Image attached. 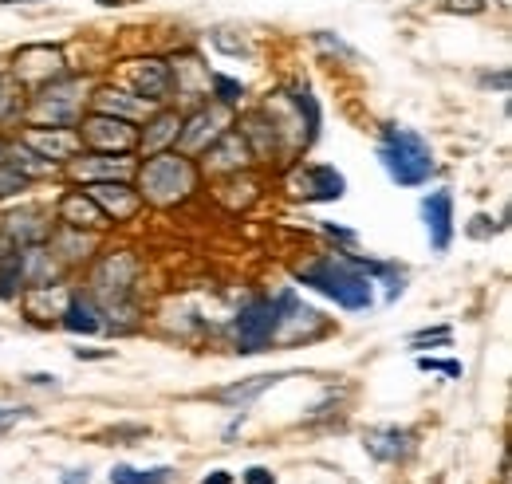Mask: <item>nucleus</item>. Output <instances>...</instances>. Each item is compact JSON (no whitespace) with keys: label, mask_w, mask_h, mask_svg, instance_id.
I'll list each match as a JSON object with an SVG mask.
<instances>
[{"label":"nucleus","mask_w":512,"mask_h":484,"mask_svg":"<svg viewBox=\"0 0 512 484\" xmlns=\"http://www.w3.org/2000/svg\"><path fill=\"white\" fill-rule=\"evenodd\" d=\"M296 284L320 292L323 300H331L343 311H371L375 307V280L371 272L363 268L359 256H347V252H327L316 256L308 264L296 268Z\"/></svg>","instance_id":"obj_1"},{"label":"nucleus","mask_w":512,"mask_h":484,"mask_svg":"<svg viewBox=\"0 0 512 484\" xmlns=\"http://www.w3.org/2000/svg\"><path fill=\"white\" fill-rule=\"evenodd\" d=\"M379 166L386 170V178L402 189H418L434 178L438 162H434V146L406 122H386L379 134Z\"/></svg>","instance_id":"obj_2"},{"label":"nucleus","mask_w":512,"mask_h":484,"mask_svg":"<svg viewBox=\"0 0 512 484\" xmlns=\"http://www.w3.org/2000/svg\"><path fill=\"white\" fill-rule=\"evenodd\" d=\"M134 178H138L134 189H138L142 205L170 209L197 189V166H193V158L178 154V150H162V154H146V162L134 166Z\"/></svg>","instance_id":"obj_3"},{"label":"nucleus","mask_w":512,"mask_h":484,"mask_svg":"<svg viewBox=\"0 0 512 484\" xmlns=\"http://www.w3.org/2000/svg\"><path fill=\"white\" fill-rule=\"evenodd\" d=\"M87 87L79 75H56L48 79L44 87H36L32 103H28V119L32 126H75L83 119V107H87Z\"/></svg>","instance_id":"obj_4"},{"label":"nucleus","mask_w":512,"mask_h":484,"mask_svg":"<svg viewBox=\"0 0 512 484\" xmlns=\"http://www.w3.org/2000/svg\"><path fill=\"white\" fill-rule=\"evenodd\" d=\"M276 331H280V311H276L272 296L249 300L237 311V319H233V339H237V351L241 355L272 351L276 347Z\"/></svg>","instance_id":"obj_5"},{"label":"nucleus","mask_w":512,"mask_h":484,"mask_svg":"<svg viewBox=\"0 0 512 484\" xmlns=\"http://www.w3.org/2000/svg\"><path fill=\"white\" fill-rule=\"evenodd\" d=\"M75 126H79V130H75L79 142L91 146V154H130V150L138 146V130H134V122L115 119V115H99V111H91V115H83Z\"/></svg>","instance_id":"obj_6"},{"label":"nucleus","mask_w":512,"mask_h":484,"mask_svg":"<svg viewBox=\"0 0 512 484\" xmlns=\"http://www.w3.org/2000/svg\"><path fill=\"white\" fill-rule=\"evenodd\" d=\"M229 111L233 107H225V103H205V107H197L193 115H182V130H178V154H201L209 142H217L225 130H229Z\"/></svg>","instance_id":"obj_7"},{"label":"nucleus","mask_w":512,"mask_h":484,"mask_svg":"<svg viewBox=\"0 0 512 484\" xmlns=\"http://www.w3.org/2000/svg\"><path fill=\"white\" fill-rule=\"evenodd\" d=\"M127 83L130 95L150 107H166L174 99V71H170V60H162V56L127 63Z\"/></svg>","instance_id":"obj_8"},{"label":"nucleus","mask_w":512,"mask_h":484,"mask_svg":"<svg viewBox=\"0 0 512 484\" xmlns=\"http://www.w3.org/2000/svg\"><path fill=\"white\" fill-rule=\"evenodd\" d=\"M272 300H276V311H280V331H276V343L296 347L300 339L308 343V339L323 335V315L316 311V307L300 303V296H296L292 288H284V292H280V296H272Z\"/></svg>","instance_id":"obj_9"},{"label":"nucleus","mask_w":512,"mask_h":484,"mask_svg":"<svg viewBox=\"0 0 512 484\" xmlns=\"http://www.w3.org/2000/svg\"><path fill=\"white\" fill-rule=\"evenodd\" d=\"M288 189L304 201H339L347 193V178L335 170V166H323V162H312V166H296L288 174Z\"/></svg>","instance_id":"obj_10"},{"label":"nucleus","mask_w":512,"mask_h":484,"mask_svg":"<svg viewBox=\"0 0 512 484\" xmlns=\"http://www.w3.org/2000/svg\"><path fill=\"white\" fill-rule=\"evenodd\" d=\"M20 142L32 150V154H40L44 162H52V166H60V162H71L75 154H79V134H75V126H28L24 134H20Z\"/></svg>","instance_id":"obj_11"},{"label":"nucleus","mask_w":512,"mask_h":484,"mask_svg":"<svg viewBox=\"0 0 512 484\" xmlns=\"http://www.w3.org/2000/svg\"><path fill=\"white\" fill-rule=\"evenodd\" d=\"M134 272H138V264H134V256H127V252L103 256L99 268H95V276H91L95 296L107 300V307H119V303L127 300L130 284H134Z\"/></svg>","instance_id":"obj_12"},{"label":"nucleus","mask_w":512,"mask_h":484,"mask_svg":"<svg viewBox=\"0 0 512 484\" xmlns=\"http://www.w3.org/2000/svg\"><path fill=\"white\" fill-rule=\"evenodd\" d=\"M201 154H205V162H201L205 174H241V170L253 162V150H249L245 134L233 130V126H229L217 142H209Z\"/></svg>","instance_id":"obj_13"},{"label":"nucleus","mask_w":512,"mask_h":484,"mask_svg":"<svg viewBox=\"0 0 512 484\" xmlns=\"http://www.w3.org/2000/svg\"><path fill=\"white\" fill-rule=\"evenodd\" d=\"M418 213H422V225H426L430 248H434V252H449L453 233H457V225H453V193H449V189L426 193L422 205H418Z\"/></svg>","instance_id":"obj_14"},{"label":"nucleus","mask_w":512,"mask_h":484,"mask_svg":"<svg viewBox=\"0 0 512 484\" xmlns=\"http://www.w3.org/2000/svg\"><path fill=\"white\" fill-rule=\"evenodd\" d=\"M363 449H367V457L379 461V465H398V461L410 457L414 433L402 429V425H375V429L363 433Z\"/></svg>","instance_id":"obj_15"},{"label":"nucleus","mask_w":512,"mask_h":484,"mask_svg":"<svg viewBox=\"0 0 512 484\" xmlns=\"http://www.w3.org/2000/svg\"><path fill=\"white\" fill-rule=\"evenodd\" d=\"M83 193L107 213V221H130L142 209V197L130 182H87Z\"/></svg>","instance_id":"obj_16"},{"label":"nucleus","mask_w":512,"mask_h":484,"mask_svg":"<svg viewBox=\"0 0 512 484\" xmlns=\"http://www.w3.org/2000/svg\"><path fill=\"white\" fill-rule=\"evenodd\" d=\"M16 75L20 83H32V87H44L48 79L64 75V52L52 48V44H32L16 56Z\"/></svg>","instance_id":"obj_17"},{"label":"nucleus","mask_w":512,"mask_h":484,"mask_svg":"<svg viewBox=\"0 0 512 484\" xmlns=\"http://www.w3.org/2000/svg\"><path fill=\"white\" fill-rule=\"evenodd\" d=\"M56 221L67 225V229L91 233V229H103V225H107V213H103L83 189H67L64 197H60V205H56Z\"/></svg>","instance_id":"obj_18"},{"label":"nucleus","mask_w":512,"mask_h":484,"mask_svg":"<svg viewBox=\"0 0 512 484\" xmlns=\"http://www.w3.org/2000/svg\"><path fill=\"white\" fill-rule=\"evenodd\" d=\"M71 174L83 182H127L134 174L130 154H91V158H71Z\"/></svg>","instance_id":"obj_19"},{"label":"nucleus","mask_w":512,"mask_h":484,"mask_svg":"<svg viewBox=\"0 0 512 484\" xmlns=\"http://www.w3.org/2000/svg\"><path fill=\"white\" fill-rule=\"evenodd\" d=\"M178 130H182V111H174V107H154L146 130L138 134V146H142L146 154H162V150H170V146L178 142Z\"/></svg>","instance_id":"obj_20"},{"label":"nucleus","mask_w":512,"mask_h":484,"mask_svg":"<svg viewBox=\"0 0 512 484\" xmlns=\"http://www.w3.org/2000/svg\"><path fill=\"white\" fill-rule=\"evenodd\" d=\"M91 107L99 111V115H115V119H127V122H138V119H150V103H142V99H134L130 91H119V87H99L95 95H91Z\"/></svg>","instance_id":"obj_21"},{"label":"nucleus","mask_w":512,"mask_h":484,"mask_svg":"<svg viewBox=\"0 0 512 484\" xmlns=\"http://www.w3.org/2000/svg\"><path fill=\"white\" fill-rule=\"evenodd\" d=\"M103 311L91 303V296H79V292H71L64 303V311H60V323H64V331L71 335H99L103 331V319H99Z\"/></svg>","instance_id":"obj_22"},{"label":"nucleus","mask_w":512,"mask_h":484,"mask_svg":"<svg viewBox=\"0 0 512 484\" xmlns=\"http://www.w3.org/2000/svg\"><path fill=\"white\" fill-rule=\"evenodd\" d=\"M4 237L16 244V248H24V244H44L48 237H52V225L40 221L36 209H24V213L4 217Z\"/></svg>","instance_id":"obj_23"},{"label":"nucleus","mask_w":512,"mask_h":484,"mask_svg":"<svg viewBox=\"0 0 512 484\" xmlns=\"http://www.w3.org/2000/svg\"><path fill=\"white\" fill-rule=\"evenodd\" d=\"M284 378H292V374H256V378H241V382H233V386H225V390H217L213 398L217 402H225V406H249L256 402L264 390H272V386H280Z\"/></svg>","instance_id":"obj_24"},{"label":"nucleus","mask_w":512,"mask_h":484,"mask_svg":"<svg viewBox=\"0 0 512 484\" xmlns=\"http://www.w3.org/2000/svg\"><path fill=\"white\" fill-rule=\"evenodd\" d=\"M178 477L174 465H154V469H130V465H115L111 469V484H170Z\"/></svg>","instance_id":"obj_25"},{"label":"nucleus","mask_w":512,"mask_h":484,"mask_svg":"<svg viewBox=\"0 0 512 484\" xmlns=\"http://www.w3.org/2000/svg\"><path fill=\"white\" fill-rule=\"evenodd\" d=\"M209 44H213L221 56H253V44H249L241 32H233V28H217V32H209Z\"/></svg>","instance_id":"obj_26"},{"label":"nucleus","mask_w":512,"mask_h":484,"mask_svg":"<svg viewBox=\"0 0 512 484\" xmlns=\"http://www.w3.org/2000/svg\"><path fill=\"white\" fill-rule=\"evenodd\" d=\"M209 91L217 95V103H225V107H237L241 103V95H245V83L241 79H229V75H209Z\"/></svg>","instance_id":"obj_27"},{"label":"nucleus","mask_w":512,"mask_h":484,"mask_svg":"<svg viewBox=\"0 0 512 484\" xmlns=\"http://www.w3.org/2000/svg\"><path fill=\"white\" fill-rule=\"evenodd\" d=\"M449 343H453V331H449V327H434V331L426 327V331H414V335H410V351H418V355H422L426 347H449Z\"/></svg>","instance_id":"obj_28"},{"label":"nucleus","mask_w":512,"mask_h":484,"mask_svg":"<svg viewBox=\"0 0 512 484\" xmlns=\"http://www.w3.org/2000/svg\"><path fill=\"white\" fill-rule=\"evenodd\" d=\"M28 182H32V178H28V174H20L12 162H0V201H4V197L24 193V189H28Z\"/></svg>","instance_id":"obj_29"},{"label":"nucleus","mask_w":512,"mask_h":484,"mask_svg":"<svg viewBox=\"0 0 512 484\" xmlns=\"http://www.w3.org/2000/svg\"><path fill=\"white\" fill-rule=\"evenodd\" d=\"M501 229H505V225H493V217L477 213V217H473V225H469V237H473V241H493Z\"/></svg>","instance_id":"obj_30"},{"label":"nucleus","mask_w":512,"mask_h":484,"mask_svg":"<svg viewBox=\"0 0 512 484\" xmlns=\"http://www.w3.org/2000/svg\"><path fill=\"white\" fill-rule=\"evenodd\" d=\"M418 370H442L449 378H461V363L457 359H426V355H418Z\"/></svg>","instance_id":"obj_31"},{"label":"nucleus","mask_w":512,"mask_h":484,"mask_svg":"<svg viewBox=\"0 0 512 484\" xmlns=\"http://www.w3.org/2000/svg\"><path fill=\"white\" fill-rule=\"evenodd\" d=\"M316 40H320L323 48H331V52H339V56H347V60H355V52H351V48H347V44H343L339 36H327V32H316Z\"/></svg>","instance_id":"obj_32"},{"label":"nucleus","mask_w":512,"mask_h":484,"mask_svg":"<svg viewBox=\"0 0 512 484\" xmlns=\"http://www.w3.org/2000/svg\"><path fill=\"white\" fill-rule=\"evenodd\" d=\"M245 484H276V473L264 465H253V469H245Z\"/></svg>","instance_id":"obj_33"},{"label":"nucleus","mask_w":512,"mask_h":484,"mask_svg":"<svg viewBox=\"0 0 512 484\" xmlns=\"http://www.w3.org/2000/svg\"><path fill=\"white\" fill-rule=\"evenodd\" d=\"M20 418H24V410H20V406H4V410H0V433H8Z\"/></svg>","instance_id":"obj_34"},{"label":"nucleus","mask_w":512,"mask_h":484,"mask_svg":"<svg viewBox=\"0 0 512 484\" xmlns=\"http://www.w3.org/2000/svg\"><path fill=\"white\" fill-rule=\"evenodd\" d=\"M446 12H485V0H449Z\"/></svg>","instance_id":"obj_35"},{"label":"nucleus","mask_w":512,"mask_h":484,"mask_svg":"<svg viewBox=\"0 0 512 484\" xmlns=\"http://www.w3.org/2000/svg\"><path fill=\"white\" fill-rule=\"evenodd\" d=\"M60 484H91V473L87 469H67L64 477H60Z\"/></svg>","instance_id":"obj_36"},{"label":"nucleus","mask_w":512,"mask_h":484,"mask_svg":"<svg viewBox=\"0 0 512 484\" xmlns=\"http://www.w3.org/2000/svg\"><path fill=\"white\" fill-rule=\"evenodd\" d=\"M115 351H87V347H75V359H91V363H99V359H111Z\"/></svg>","instance_id":"obj_37"},{"label":"nucleus","mask_w":512,"mask_h":484,"mask_svg":"<svg viewBox=\"0 0 512 484\" xmlns=\"http://www.w3.org/2000/svg\"><path fill=\"white\" fill-rule=\"evenodd\" d=\"M201 484H237L233 481V473H225V469H213V473H205V481Z\"/></svg>","instance_id":"obj_38"},{"label":"nucleus","mask_w":512,"mask_h":484,"mask_svg":"<svg viewBox=\"0 0 512 484\" xmlns=\"http://www.w3.org/2000/svg\"><path fill=\"white\" fill-rule=\"evenodd\" d=\"M28 382H32V386H52V390L60 386V378H56V374H28Z\"/></svg>","instance_id":"obj_39"},{"label":"nucleus","mask_w":512,"mask_h":484,"mask_svg":"<svg viewBox=\"0 0 512 484\" xmlns=\"http://www.w3.org/2000/svg\"><path fill=\"white\" fill-rule=\"evenodd\" d=\"M12 248H16V244H12L8 237H4V233H0V264L8 260V252H12Z\"/></svg>","instance_id":"obj_40"},{"label":"nucleus","mask_w":512,"mask_h":484,"mask_svg":"<svg viewBox=\"0 0 512 484\" xmlns=\"http://www.w3.org/2000/svg\"><path fill=\"white\" fill-rule=\"evenodd\" d=\"M8 111V91H4V79H0V115Z\"/></svg>","instance_id":"obj_41"},{"label":"nucleus","mask_w":512,"mask_h":484,"mask_svg":"<svg viewBox=\"0 0 512 484\" xmlns=\"http://www.w3.org/2000/svg\"><path fill=\"white\" fill-rule=\"evenodd\" d=\"M0 4H32V0H0Z\"/></svg>","instance_id":"obj_42"},{"label":"nucleus","mask_w":512,"mask_h":484,"mask_svg":"<svg viewBox=\"0 0 512 484\" xmlns=\"http://www.w3.org/2000/svg\"><path fill=\"white\" fill-rule=\"evenodd\" d=\"M99 4H130V0H99Z\"/></svg>","instance_id":"obj_43"},{"label":"nucleus","mask_w":512,"mask_h":484,"mask_svg":"<svg viewBox=\"0 0 512 484\" xmlns=\"http://www.w3.org/2000/svg\"><path fill=\"white\" fill-rule=\"evenodd\" d=\"M4 146H8V142H4V138H0V162H4Z\"/></svg>","instance_id":"obj_44"}]
</instances>
